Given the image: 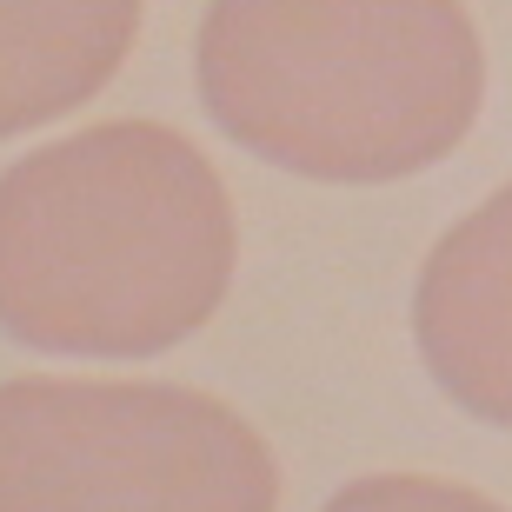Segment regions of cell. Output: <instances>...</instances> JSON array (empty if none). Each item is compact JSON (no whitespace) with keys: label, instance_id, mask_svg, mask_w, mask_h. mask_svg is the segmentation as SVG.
I'll use <instances>...</instances> for the list:
<instances>
[{"label":"cell","instance_id":"cell-1","mask_svg":"<svg viewBox=\"0 0 512 512\" xmlns=\"http://www.w3.org/2000/svg\"><path fill=\"white\" fill-rule=\"evenodd\" d=\"M233 193L180 127L107 120L0 173V333L67 360H147L220 313Z\"/></svg>","mask_w":512,"mask_h":512},{"label":"cell","instance_id":"cell-2","mask_svg":"<svg viewBox=\"0 0 512 512\" xmlns=\"http://www.w3.org/2000/svg\"><path fill=\"white\" fill-rule=\"evenodd\" d=\"M193 87L266 167L386 187L473 133L486 54L466 0H213Z\"/></svg>","mask_w":512,"mask_h":512},{"label":"cell","instance_id":"cell-3","mask_svg":"<svg viewBox=\"0 0 512 512\" xmlns=\"http://www.w3.org/2000/svg\"><path fill=\"white\" fill-rule=\"evenodd\" d=\"M280 466L227 399L153 380L0 386V512H273Z\"/></svg>","mask_w":512,"mask_h":512},{"label":"cell","instance_id":"cell-4","mask_svg":"<svg viewBox=\"0 0 512 512\" xmlns=\"http://www.w3.org/2000/svg\"><path fill=\"white\" fill-rule=\"evenodd\" d=\"M413 340L439 393L512 433V187L479 200L426 253Z\"/></svg>","mask_w":512,"mask_h":512},{"label":"cell","instance_id":"cell-5","mask_svg":"<svg viewBox=\"0 0 512 512\" xmlns=\"http://www.w3.org/2000/svg\"><path fill=\"white\" fill-rule=\"evenodd\" d=\"M133 34L140 0H0V140L87 107Z\"/></svg>","mask_w":512,"mask_h":512},{"label":"cell","instance_id":"cell-6","mask_svg":"<svg viewBox=\"0 0 512 512\" xmlns=\"http://www.w3.org/2000/svg\"><path fill=\"white\" fill-rule=\"evenodd\" d=\"M320 512H506L499 499L453 486V479H419V473H373L353 479L326 499Z\"/></svg>","mask_w":512,"mask_h":512}]
</instances>
